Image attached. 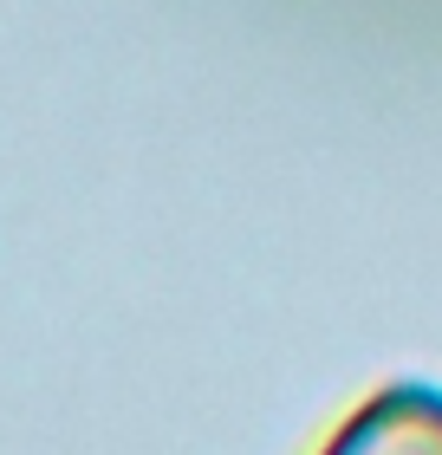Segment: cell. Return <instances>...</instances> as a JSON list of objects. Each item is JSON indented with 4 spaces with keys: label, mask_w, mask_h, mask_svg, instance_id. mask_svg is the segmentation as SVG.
I'll list each match as a JSON object with an SVG mask.
<instances>
[{
    "label": "cell",
    "mask_w": 442,
    "mask_h": 455,
    "mask_svg": "<svg viewBox=\"0 0 442 455\" xmlns=\"http://www.w3.org/2000/svg\"><path fill=\"white\" fill-rule=\"evenodd\" d=\"M319 455H442V390L416 378L371 390Z\"/></svg>",
    "instance_id": "6da1fadb"
}]
</instances>
